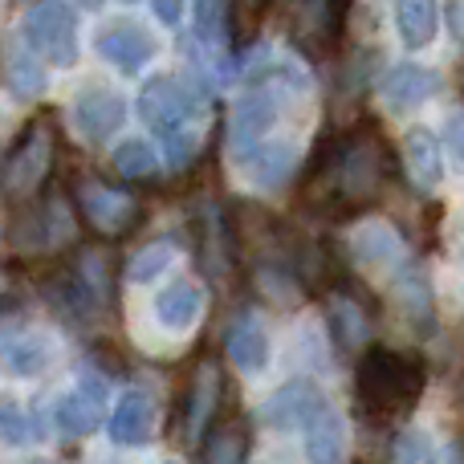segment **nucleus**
Listing matches in <instances>:
<instances>
[{
  "instance_id": "obj_1",
  "label": "nucleus",
  "mask_w": 464,
  "mask_h": 464,
  "mask_svg": "<svg viewBox=\"0 0 464 464\" xmlns=\"http://www.w3.org/2000/svg\"><path fill=\"white\" fill-rule=\"evenodd\" d=\"M139 114L143 122L163 139L168 160L176 168L200 155L204 127H208V98L184 78H151L139 94Z\"/></svg>"
},
{
  "instance_id": "obj_2",
  "label": "nucleus",
  "mask_w": 464,
  "mask_h": 464,
  "mask_svg": "<svg viewBox=\"0 0 464 464\" xmlns=\"http://www.w3.org/2000/svg\"><path fill=\"white\" fill-rule=\"evenodd\" d=\"M302 94H305V73L289 62L265 57V62L248 73L245 94L232 106V119H228L232 160H237L240 151H248V147H256L261 139H269V130L281 122V111Z\"/></svg>"
},
{
  "instance_id": "obj_3",
  "label": "nucleus",
  "mask_w": 464,
  "mask_h": 464,
  "mask_svg": "<svg viewBox=\"0 0 464 464\" xmlns=\"http://www.w3.org/2000/svg\"><path fill=\"white\" fill-rule=\"evenodd\" d=\"M424 362L395 346H371L354 371V400L371 420H400L424 395Z\"/></svg>"
},
{
  "instance_id": "obj_4",
  "label": "nucleus",
  "mask_w": 464,
  "mask_h": 464,
  "mask_svg": "<svg viewBox=\"0 0 464 464\" xmlns=\"http://www.w3.org/2000/svg\"><path fill=\"white\" fill-rule=\"evenodd\" d=\"M383 139L375 135L371 127L346 135L334 151L326 155V168H322V184L338 196L343 204H362L379 192L383 184V168H387V151Z\"/></svg>"
},
{
  "instance_id": "obj_5",
  "label": "nucleus",
  "mask_w": 464,
  "mask_h": 464,
  "mask_svg": "<svg viewBox=\"0 0 464 464\" xmlns=\"http://www.w3.org/2000/svg\"><path fill=\"white\" fill-rule=\"evenodd\" d=\"M21 37L41 62L57 65V70H73L78 65V13L70 0H41L29 8L21 24Z\"/></svg>"
},
{
  "instance_id": "obj_6",
  "label": "nucleus",
  "mask_w": 464,
  "mask_h": 464,
  "mask_svg": "<svg viewBox=\"0 0 464 464\" xmlns=\"http://www.w3.org/2000/svg\"><path fill=\"white\" fill-rule=\"evenodd\" d=\"M346 253H351L354 269L367 277H395L403 269V240L400 232L387 225L383 217H367L346 232Z\"/></svg>"
},
{
  "instance_id": "obj_7",
  "label": "nucleus",
  "mask_w": 464,
  "mask_h": 464,
  "mask_svg": "<svg viewBox=\"0 0 464 464\" xmlns=\"http://www.w3.org/2000/svg\"><path fill=\"white\" fill-rule=\"evenodd\" d=\"M351 0H294L289 29L305 53H330L346 33Z\"/></svg>"
},
{
  "instance_id": "obj_8",
  "label": "nucleus",
  "mask_w": 464,
  "mask_h": 464,
  "mask_svg": "<svg viewBox=\"0 0 464 464\" xmlns=\"http://www.w3.org/2000/svg\"><path fill=\"white\" fill-rule=\"evenodd\" d=\"M94 49L106 65H114L119 73H143L160 53V41L151 37V29H143L139 21H106L94 33Z\"/></svg>"
},
{
  "instance_id": "obj_9",
  "label": "nucleus",
  "mask_w": 464,
  "mask_h": 464,
  "mask_svg": "<svg viewBox=\"0 0 464 464\" xmlns=\"http://www.w3.org/2000/svg\"><path fill=\"white\" fill-rule=\"evenodd\" d=\"M106 400H111V392H106V379L102 375H82L78 383H73L70 392H65L62 400L53 403L57 432L70 436V440H82V436H90L98 424H102Z\"/></svg>"
},
{
  "instance_id": "obj_10",
  "label": "nucleus",
  "mask_w": 464,
  "mask_h": 464,
  "mask_svg": "<svg viewBox=\"0 0 464 464\" xmlns=\"http://www.w3.org/2000/svg\"><path fill=\"white\" fill-rule=\"evenodd\" d=\"M444 78L440 70L432 65H420V62H395L392 70L379 78V98L392 114H411L420 106H428L436 94H440Z\"/></svg>"
},
{
  "instance_id": "obj_11",
  "label": "nucleus",
  "mask_w": 464,
  "mask_h": 464,
  "mask_svg": "<svg viewBox=\"0 0 464 464\" xmlns=\"http://www.w3.org/2000/svg\"><path fill=\"white\" fill-rule=\"evenodd\" d=\"M53 359H57V343H53V334H45L41 326L21 322V326L0 334V371H5V375L37 379L53 367Z\"/></svg>"
},
{
  "instance_id": "obj_12",
  "label": "nucleus",
  "mask_w": 464,
  "mask_h": 464,
  "mask_svg": "<svg viewBox=\"0 0 464 464\" xmlns=\"http://www.w3.org/2000/svg\"><path fill=\"white\" fill-rule=\"evenodd\" d=\"M70 122L86 143H111V135H119L122 122H127V102H122L119 90L106 86L82 90L70 106Z\"/></svg>"
},
{
  "instance_id": "obj_13",
  "label": "nucleus",
  "mask_w": 464,
  "mask_h": 464,
  "mask_svg": "<svg viewBox=\"0 0 464 464\" xmlns=\"http://www.w3.org/2000/svg\"><path fill=\"white\" fill-rule=\"evenodd\" d=\"M237 168L253 188L277 192V188H285V179L297 171V143H289V139H261L256 147H248V151L237 155Z\"/></svg>"
},
{
  "instance_id": "obj_14",
  "label": "nucleus",
  "mask_w": 464,
  "mask_h": 464,
  "mask_svg": "<svg viewBox=\"0 0 464 464\" xmlns=\"http://www.w3.org/2000/svg\"><path fill=\"white\" fill-rule=\"evenodd\" d=\"M322 408H326V395H322L310 379H294V383L277 387V392L261 403V420L273 432H297V428L310 424Z\"/></svg>"
},
{
  "instance_id": "obj_15",
  "label": "nucleus",
  "mask_w": 464,
  "mask_h": 464,
  "mask_svg": "<svg viewBox=\"0 0 464 464\" xmlns=\"http://www.w3.org/2000/svg\"><path fill=\"white\" fill-rule=\"evenodd\" d=\"M106 432H111V440L122 444V449L147 444L155 432V400L143 387H127V392L119 395V403H114L111 420H106Z\"/></svg>"
},
{
  "instance_id": "obj_16",
  "label": "nucleus",
  "mask_w": 464,
  "mask_h": 464,
  "mask_svg": "<svg viewBox=\"0 0 464 464\" xmlns=\"http://www.w3.org/2000/svg\"><path fill=\"white\" fill-rule=\"evenodd\" d=\"M151 310H155L160 330H168V334H192L204 318V289L196 285V281L179 277V281H171V285L160 289Z\"/></svg>"
},
{
  "instance_id": "obj_17",
  "label": "nucleus",
  "mask_w": 464,
  "mask_h": 464,
  "mask_svg": "<svg viewBox=\"0 0 464 464\" xmlns=\"http://www.w3.org/2000/svg\"><path fill=\"white\" fill-rule=\"evenodd\" d=\"M225 351H228V362L240 375H261L273 359V343H269L265 322L253 318V314H240L225 334Z\"/></svg>"
},
{
  "instance_id": "obj_18",
  "label": "nucleus",
  "mask_w": 464,
  "mask_h": 464,
  "mask_svg": "<svg viewBox=\"0 0 464 464\" xmlns=\"http://www.w3.org/2000/svg\"><path fill=\"white\" fill-rule=\"evenodd\" d=\"M403 168H408V179L420 192H436V188H440L444 147L428 127H411L408 135H403Z\"/></svg>"
},
{
  "instance_id": "obj_19",
  "label": "nucleus",
  "mask_w": 464,
  "mask_h": 464,
  "mask_svg": "<svg viewBox=\"0 0 464 464\" xmlns=\"http://www.w3.org/2000/svg\"><path fill=\"white\" fill-rule=\"evenodd\" d=\"M49 155H53V147H49V130L41 127V122H33L29 135H24L21 147L13 151V163H8V188H13L16 196L33 192L49 171Z\"/></svg>"
},
{
  "instance_id": "obj_20",
  "label": "nucleus",
  "mask_w": 464,
  "mask_h": 464,
  "mask_svg": "<svg viewBox=\"0 0 464 464\" xmlns=\"http://www.w3.org/2000/svg\"><path fill=\"white\" fill-rule=\"evenodd\" d=\"M302 432H305V460L310 464H346V420L330 403Z\"/></svg>"
},
{
  "instance_id": "obj_21",
  "label": "nucleus",
  "mask_w": 464,
  "mask_h": 464,
  "mask_svg": "<svg viewBox=\"0 0 464 464\" xmlns=\"http://www.w3.org/2000/svg\"><path fill=\"white\" fill-rule=\"evenodd\" d=\"M5 78H8V90H13L16 98H24V102H33V98L45 94V86H49L45 62L33 53L24 37L8 41V49H5Z\"/></svg>"
},
{
  "instance_id": "obj_22",
  "label": "nucleus",
  "mask_w": 464,
  "mask_h": 464,
  "mask_svg": "<svg viewBox=\"0 0 464 464\" xmlns=\"http://www.w3.org/2000/svg\"><path fill=\"white\" fill-rule=\"evenodd\" d=\"M82 212L90 217V225L98 232H122L135 220V200L114 188H102V184H86L82 188Z\"/></svg>"
},
{
  "instance_id": "obj_23",
  "label": "nucleus",
  "mask_w": 464,
  "mask_h": 464,
  "mask_svg": "<svg viewBox=\"0 0 464 464\" xmlns=\"http://www.w3.org/2000/svg\"><path fill=\"white\" fill-rule=\"evenodd\" d=\"M395 29L408 49H428L440 33V0H395Z\"/></svg>"
},
{
  "instance_id": "obj_24",
  "label": "nucleus",
  "mask_w": 464,
  "mask_h": 464,
  "mask_svg": "<svg viewBox=\"0 0 464 464\" xmlns=\"http://www.w3.org/2000/svg\"><path fill=\"white\" fill-rule=\"evenodd\" d=\"M217 403H220V375L212 362H204V367L196 371L192 387H188V444H196L204 436Z\"/></svg>"
},
{
  "instance_id": "obj_25",
  "label": "nucleus",
  "mask_w": 464,
  "mask_h": 464,
  "mask_svg": "<svg viewBox=\"0 0 464 464\" xmlns=\"http://www.w3.org/2000/svg\"><path fill=\"white\" fill-rule=\"evenodd\" d=\"M192 33L204 45V53H228V5L225 0H192Z\"/></svg>"
},
{
  "instance_id": "obj_26",
  "label": "nucleus",
  "mask_w": 464,
  "mask_h": 464,
  "mask_svg": "<svg viewBox=\"0 0 464 464\" xmlns=\"http://www.w3.org/2000/svg\"><path fill=\"white\" fill-rule=\"evenodd\" d=\"M114 168L127 179H151L160 176V151L147 139H127V143L114 147Z\"/></svg>"
},
{
  "instance_id": "obj_27",
  "label": "nucleus",
  "mask_w": 464,
  "mask_h": 464,
  "mask_svg": "<svg viewBox=\"0 0 464 464\" xmlns=\"http://www.w3.org/2000/svg\"><path fill=\"white\" fill-rule=\"evenodd\" d=\"M171 265H176V245H171V240H155V245H143L135 256H130L127 277L135 281V285H147V281L163 277Z\"/></svg>"
},
{
  "instance_id": "obj_28",
  "label": "nucleus",
  "mask_w": 464,
  "mask_h": 464,
  "mask_svg": "<svg viewBox=\"0 0 464 464\" xmlns=\"http://www.w3.org/2000/svg\"><path fill=\"white\" fill-rule=\"evenodd\" d=\"M245 452H248V436H245V424H220L212 432L208 449H204V464H245Z\"/></svg>"
},
{
  "instance_id": "obj_29",
  "label": "nucleus",
  "mask_w": 464,
  "mask_h": 464,
  "mask_svg": "<svg viewBox=\"0 0 464 464\" xmlns=\"http://www.w3.org/2000/svg\"><path fill=\"white\" fill-rule=\"evenodd\" d=\"M436 444L424 428H403L400 436L392 440V460L395 464H432L436 460Z\"/></svg>"
},
{
  "instance_id": "obj_30",
  "label": "nucleus",
  "mask_w": 464,
  "mask_h": 464,
  "mask_svg": "<svg viewBox=\"0 0 464 464\" xmlns=\"http://www.w3.org/2000/svg\"><path fill=\"white\" fill-rule=\"evenodd\" d=\"M33 440V424L24 416V408L13 395H0V444L5 449H24Z\"/></svg>"
},
{
  "instance_id": "obj_31",
  "label": "nucleus",
  "mask_w": 464,
  "mask_h": 464,
  "mask_svg": "<svg viewBox=\"0 0 464 464\" xmlns=\"http://www.w3.org/2000/svg\"><path fill=\"white\" fill-rule=\"evenodd\" d=\"M334 318H338V338L346 346L367 343V318H362V310L354 302H334Z\"/></svg>"
},
{
  "instance_id": "obj_32",
  "label": "nucleus",
  "mask_w": 464,
  "mask_h": 464,
  "mask_svg": "<svg viewBox=\"0 0 464 464\" xmlns=\"http://www.w3.org/2000/svg\"><path fill=\"white\" fill-rule=\"evenodd\" d=\"M444 143H449V151L464 163V114H452V119L444 122Z\"/></svg>"
},
{
  "instance_id": "obj_33",
  "label": "nucleus",
  "mask_w": 464,
  "mask_h": 464,
  "mask_svg": "<svg viewBox=\"0 0 464 464\" xmlns=\"http://www.w3.org/2000/svg\"><path fill=\"white\" fill-rule=\"evenodd\" d=\"M155 5V16H160L163 24H179V16H184L188 0H151Z\"/></svg>"
},
{
  "instance_id": "obj_34",
  "label": "nucleus",
  "mask_w": 464,
  "mask_h": 464,
  "mask_svg": "<svg viewBox=\"0 0 464 464\" xmlns=\"http://www.w3.org/2000/svg\"><path fill=\"white\" fill-rule=\"evenodd\" d=\"M449 29H452V37L464 45V0H452L449 5Z\"/></svg>"
},
{
  "instance_id": "obj_35",
  "label": "nucleus",
  "mask_w": 464,
  "mask_h": 464,
  "mask_svg": "<svg viewBox=\"0 0 464 464\" xmlns=\"http://www.w3.org/2000/svg\"><path fill=\"white\" fill-rule=\"evenodd\" d=\"M432 464H464V449H460V444H449L444 452H436Z\"/></svg>"
},
{
  "instance_id": "obj_36",
  "label": "nucleus",
  "mask_w": 464,
  "mask_h": 464,
  "mask_svg": "<svg viewBox=\"0 0 464 464\" xmlns=\"http://www.w3.org/2000/svg\"><path fill=\"white\" fill-rule=\"evenodd\" d=\"M0 294H5V273H0Z\"/></svg>"
},
{
  "instance_id": "obj_37",
  "label": "nucleus",
  "mask_w": 464,
  "mask_h": 464,
  "mask_svg": "<svg viewBox=\"0 0 464 464\" xmlns=\"http://www.w3.org/2000/svg\"><path fill=\"white\" fill-rule=\"evenodd\" d=\"M122 5H139V0H122Z\"/></svg>"
},
{
  "instance_id": "obj_38",
  "label": "nucleus",
  "mask_w": 464,
  "mask_h": 464,
  "mask_svg": "<svg viewBox=\"0 0 464 464\" xmlns=\"http://www.w3.org/2000/svg\"><path fill=\"white\" fill-rule=\"evenodd\" d=\"M248 5H265V0H248Z\"/></svg>"
},
{
  "instance_id": "obj_39",
  "label": "nucleus",
  "mask_w": 464,
  "mask_h": 464,
  "mask_svg": "<svg viewBox=\"0 0 464 464\" xmlns=\"http://www.w3.org/2000/svg\"><path fill=\"white\" fill-rule=\"evenodd\" d=\"M163 464H176V460H163Z\"/></svg>"
}]
</instances>
